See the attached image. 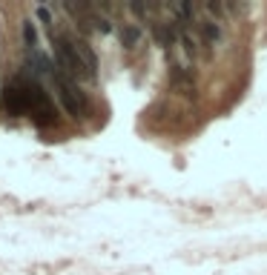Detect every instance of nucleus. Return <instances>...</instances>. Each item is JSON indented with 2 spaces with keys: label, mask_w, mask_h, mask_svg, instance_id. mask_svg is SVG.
I'll use <instances>...</instances> for the list:
<instances>
[{
  "label": "nucleus",
  "mask_w": 267,
  "mask_h": 275,
  "mask_svg": "<svg viewBox=\"0 0 267 275\" xmlns=\"http://www.w3.org/2000/svg\"><path fill=\"white\" fill-rule=\"evenodd\" d=\"M49 83H52L55 98L60 101V106L66 109L69 118H75V121H78V118H89V112H92V101H89V95L81 89V83H78V80H72L66 72H60V69L55 66Z\"/></svg>",
  "instance_id": "1"
},
{
  "label": "nucleus",
  "mask_w": 267,
  "mask_h": 275,
  "mask_svg": "<svg viewBox=\"0 0 267 275\" xmlns=\"http://www.w3.org/2000/svg\"><path fill=\"white\" fill-rule=\"evenodd\" d=\"M167 80H170V86H173L175 92H181V95H187V98L196 92V69L190 66V63H181V60L170 63Z\"/></svg>",
  "instance_id": "2"
},
{
  "label": "nucleus",
  "mask_w": 267,
  "mask_h": 275,
  "mask_svg": "<svg viewBox=\"0 0 267 275\" xmlns=\"http://www.w3.org/2000/svg\"><path fill=\"white\" fill-rule=\"evenodd\" d=\"M150 34L161 49L173 52L175 46H178V40H181V26L175 20H170V17L167 20H155V23H150Z\"/></svg>",
  "instance_id": "3"
},
{
  "label": "nucleus",
  "mask_w": 267,
  "mask_h": 275,
  "mask_svg": "<svg viewBox=\"0 0 267 275\" xmlns=\"http://www.w3.org/2000/svg\"><path fill=\"white\" fill-rule=\"evenodd\" d=\"M196 32L198 37L204 40V46L207 49H216V46H221L224 40H227V29H224V20H216V17H201V20L196 23Z\"/></svg>",
  "instance_id": "4"
},
{
  "label": "nucleus",
  "mask_w": 267,
  "mask_h": 275,
  "mask_svg": "<svg viewBox=\"0 0 267 275\" xmlns=\"http://www.w3.org/2000/svg\"><path fill=\"white\" fill-rule=\"evenodd\" d=\"M147 40V34L138 23H118V43L124 52H138Z\"/></svg>",
  "instance_id": "5"
},
{
  "label": "nucleus",
  "mask_w": 267,
  "mask_h": 275,
  "mask_svg": "<svg viewBox=\"0 0 267 275\" xmlns=\"http://www.w3.org/2000/svg\"><path fill=\"white\" fill-rule=\"evenodd\" d=\"M178 46H181V52H184L187 60H198V57L204 55V40L198 37L196 29H181V40H178Z\"/></svg>",
  "instance_id": "6"
},
{
  "label": "nucleus",
  "mask_w": 267,
  "mask_h": 275,
  "mask_svg": "<svg viewBox=\"0 0 267 275\" xmlns=\"http://www.w3.org/2000/svg\"><path fill=\"white\" fill-rule=\"evenodd\" d=\"M20 40H23V52H35L40 49V34H37V26L32 17H26L20 23Z\"/></svg>",
  "instance_id": "7"
},
{
  "label": "nucleus",
  "mask_w": 267,
  "mask_h": 275,
  "mask_svg": "<svg viewBox=\"0 0 267 275\" xmlns=\"http://www.w3.org/2000/svg\"><path fill=\"white\" fill-rule=\"evenodd\" d=\"M72 40H75V49H78L81 60L92 69L95 75H98V55H95V49L89 46V40H86V37H81V34H72Z\"/></svg>",
  "instance_id": "8"
},
{
  "label": "nucleus",
  "mask_w": 267,
  "mask_h": 275,
  "mask_svg": "<svg viewBox=\"0 0 267 275\" xmlns=\"http://www.w3.org/2000/svg\"><path fill=\"white\" fill-rule=\"evenodd\" d=\"M35 14H37V20L46 26L49 32H55L58 26H55V6H46V3H37L35 6Z\"/></svg>",
  "instance_id": "9"
}]
</instances>
